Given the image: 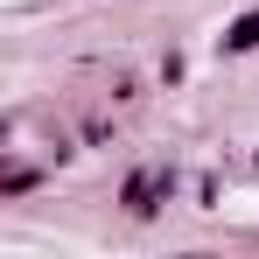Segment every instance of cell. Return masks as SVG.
I'll return each mask as SVG.
<instances>
[{"label":"cell","instance_id":"obj_1","mask_svg":"<svg viewBox=\"0 0 259 259\" xmlns=\"http://www.w3.org/2000/svg\"><path fill=\"white\" fill-rule=\"evenodd\" d=\"M259 42V14H252V21H238V28H231V49H252Z\"/></svg>","mask_w":259,"mask_h":259}]
</instances>
